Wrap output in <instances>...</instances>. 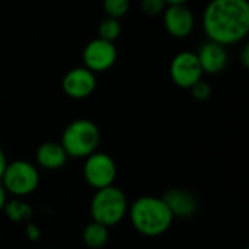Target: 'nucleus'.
<instances>
[{"label":"nucleus","instance_id":"nucleus-17","mask_svg":"<svg viewBox=\"0 0 249 249\" xmlns=\"http://www.w3.org/2000/svg\"><path fill=\"white\" fill-rule=\"evenodd\" d=\"M102 7L108 18L121 19L130 10V0H102Z\"/></svg>","mask_w":249,"mask_h":249},{"label":"nucleus","instance_id":"nucleus-14","mask_svg":"<svg viewBox=\"0 0 249 249\" xmlns=\"http://www.w3.org/2000/svg\"><path fill=\"white\" fill-rule=\"evenodd\" d=\"M108 238H109L108 228L101 223H96L93 220L90 223H88L82 232L83 244L89 249L104 248L108 242Z\"/></svg>","mask_w":249,"mask_h":249},{"label":"nucleus","instance_id":"nucleus-23","mask_svg":"<svg viewBox=\"0 0 249 249\" xmlns=\"http://www.w3.org/2000/svg\"><path fill=\"white\" fill-rule=\"evenodd\" d=\"M241 60H242V64H244V67H245V69H248L249 67V47L248 45H245V47H244V50H242V54H241Z\"/></svg>","mask_w":249,"mask_h":249},{"label":"nucleus","instance_id":"nucleus-8","mask_svg":"<svg viewBox=\"0 0 249 249\" xmlns=\"http://www.w3.org/2000/svg\"><path fill=\"white\" fill-rule=\"evenodd\" d=\"M117 55L118 53L114 42L105 41L102 38H95L86 44L82 58L85 67L96 74L109 70L115 64Z\"/></svg>","mask_w":249,"mask_h":249},{"label":"nucleus","instance_id":"nucleus-1","mask_svg":"<svg viewBox=\"0 0 249 249\" xmlns=\"http://www.w3.org/2000/svg\"><path fill=\"white\" fill-rule=\"evenodd\" d=\"M207 39L223 47L244 41L249 34L248 0H210L203 13Z\"/></svg>","mask_w":249,"mask_h":249},{"label":"nucleus","instance_id":"nucleus-20","mask_svg":"<svg viewBox=\"0 0 249 249\" xmlns=\"http://www.w3.org/2000/svg\"><path fill=\"white\" fill-rule=\"evenodd\" d=\"M26 235H28V238L31 239V241H36L38 238H39V231L36 229V226L35 225H28L26 226Z\"/></svg>","mask_w":249,"mask_h":249},{"label":"nucleus","instance_id":"nucleus-15","mask_svg":"<svg viewBox=\"0 0 249 249\" xmlns=\"http://www.w3.org/2000/svg\"><path fill=\"white\" fill-rule=\"evenodd\" d=\"M3 212L7 216V219L10 222H15V223L26 222V220H29L31 214H32L31 207L25 201H22L20 198H13V200L7 201Z\"/></svg>","mask_w":249,"mask_h":249},{"label":"nucleus","instance_id":"nucleus-19","mask_svg":"<svg viewBox=\"0 0 249 249\" xmlns=\"http://www.w3.org/2000/svg\"><path fill=\"white\" fill-rule=\"evenodd\" d=\"M166 3L165 0H140V7L143 10V13L149 15V16H158L162 15L163 10L166 9Z\"/></svg>","mask_w":249,"mask_h":249},{"label":"nucleus","instance_id":"nucleus-3","mask_svg":"<svg viewBox=\"0 0 249 249\" xmlns=\"http://www.w3.org/2000/svg\"><path fill=\"white\" fill-rule=\"evenodd\" d=\"M99 143V127L88 118H77L67 124L60 140L67 156L74 159H86L98 150Z\"/></svg>","mask_w":249,"mask_h":249},{"label":"nucleus","instance_id":"nucleus-5","mask_svg":"<svg viewBox=\"0 0 249 249\" xmlns=\"http://www.w3.org/2000/svg\"><path fill=\"white\" fill-rule=\"evenodd\" d=\"M0 184L3 185L7 194L16 198L28 197L39 185L38 168L34 163L22 159L7 162Z\"/></svg>","mask_w":249,"mask_h":249},{"label":"nucleus","instance_id":"nucleus-18","mask_svg":"<svg viewBox=\"0 0 249 249\" xmlns=\"http://www.w3.org/2000/svg\"><path fill=\"white\" fill-rule=\"evenodd\" d=\"M191 95H193V98L196 99V101H198V102H204V101H207L210 96H212V86H210V83H207L206 80H198L196 85H193L191 86Z\"/></svg>","mask_w":249,"mask_h":249},{"label":"nucleus","instance_id":"nucleus-11","mask_svg":"<svg viewBox=\"0 0 249 249\" xmlns=\"http://www.w3.org/2000/svg\"><path fill=\"white\" fill-rule=\"evenodd\" d=\"M162 200L171 210L174 219H188L193 217L197 212L198 201L196 196L185 188H169L162 196Z\"/></svg>","mask_w":249,"mask_h":249},{"label":"nucleus","instance_id":"nucleus-7","mask_svg":"<svg viewBox=\"0 0 249 249\" xmlns=\"http://www.w3.org/2000/svg\"><path fill=\"white\" fill-rule=\"evenodd\" d=\"M169 74L172 82L178 88L190 90L193 85L203 79L204 73L196 53L181 51L172 58L169 66Z\"/></svg>","mask_w":249,"mask_h":249},{"label":"nucleus","instance_id":"nucleus-2","mask_svg":"<svg viewBox=\"0 0 249 249\" xmlns=\"http://www.w3.org/2000/svg\"><path fill=\"white\" fill-rule=\"evenodd\" d=\"M128 217L133 228L143 236L156 238L168 232L174 216L162 197L143 196L128 206Z\"/></svg>","mask_w":249,"mask_h":249},{"label":"nucleus","instance_id":"nucleus-24","mask_svg":"<svg viewBox=\"0 0 249 249\" xmlns=\"http://www.w3.org/2000/svg\"><path fill=\"white\" fill-rule=\"evenodd\" d=\"M165 3L169 6V4H187L188 0H165Z\"/></svg>","mask_w":249,"mask_h":249},{"label":"nucleus","instance_id":"nucleus-6","mask_svg":"<svg viewBox=\"0 0 249 249\" xmlns=\"http://www.w3.org/2000/svg\"><path fill=\"white\" fill-rule=\"evenodd\" d=\"M83 178L95 190L114 185L117 178V163L108 153L96 150L85 159Z\"/></svg>","mask_w":249,"mask_h":249},{"label":"nucleus","instance_id":"nucleus-10","mask_svg":"<svg viewBox=\"0 0 249 249\" xmlns=\"http://www.w3.org/2000/svg\"><path fill=\"white\" fill-rule=\"evenodd\" d=\"M162 16L166 32L174 38H187L194 31L196 19L187 4H169L163 10Z\"/></svg>","mask_w":249,"mask_h":249},{"label":"nucleus","instance_id":"nucleus-21","mask_svg":"<svg viewBox=\"0 0 249 249\" xmlns=\"http://www.w3.org/2000/svg\"><path fill=\"white\" fill-rule=\"evenodd\" d=\"M6 165H7V159H6V153L3 150V147L0 146V181H1V177H3V172L6 169Z\"/></svg>","mask_w":249,"mask_h":249},{"label":"nucleus","instance_id":"nucleus-13","mask_svg":"<svg viewBox=\"0 0 249 249\" xmlns=\"http://www.w3.org/2000/svg\"><path fill=\"white\" fill-rule=\"evenodd\" d=\"M35 160L45 171H58L67 163L69 156L60 142H44L35 152Z\"/></svg>","mask_w":249,"mask_h":249},{"label":"nucleus","instance_id":"nucleus-9","mask_svg":"<svg viewBox=\"0 0 249 249\" xmlns=\"http://www.w3.org/2000/svg\"><path fill=\"white\" fill-rule=\"evenodd\" d=\"M63 92L71 99H85L90 96L96 89V76L93 71L82 67L69 70L61 80Z\"/></svg>","mask_w":249,"mask_h":249},{"label":"nucleus","instance_id":"nucleus-4","mask_svg":"<svg viewBox=\"0 0 249 249\" xmlns=\"http://www.w3.org/2000/svg\"><path fill=\"white\" fill-rule=\"evenodd\" d=\"M90 217L108 229L118 225L128 213V201L124 191L115 185L96 190L90 200Z\"/></svg>","mask_w":249,"mask_h":249},{"label":"nucleus","instance_id":"nucleus-16","mask_svg":"<svg viewBox=\"0 0 249 249\" xmlns=\"http://www.w3.org/2000/svg\"><path fill=\"white\" fill-rule=\"evenodd\" d=\"M121 31H123V26H121L120 19H114V18L107 16L98 26V34H99L98 38L114 42L121 35Z\"/></svg>","mask_w":249,"mask_h":249},{"label":"nucleus","instance_id":"nucleus-22","mask_svg":"<svg viewBox=\"0 0 249 249\" xmlns=\"http://www.w3.org/2000/svg\"><path fill=\"white\" fill-rule=\"evenodd\" d=\"M6 203H7V193H6V190L3 188V185L0 184V213L3 212Z\"/></svg>","mask_w":249,"mask_h":249},{"label":"nucleus","instance_id":"nucleus-12","mask_svg":"<svg viewBox=\"0 0 249 249\" xmlns=\"http://www.w3.org/2000/svg\"><path fill=\"white\" fill-rule=\"evenodd\" d=\"M196 54L203 69V73H207V74H217L223 71L229 61L226 47L210 39L201 44V47L198 48V53Z\"/></svg>","mask_w":249,"mask_h":249}]
</instances>
